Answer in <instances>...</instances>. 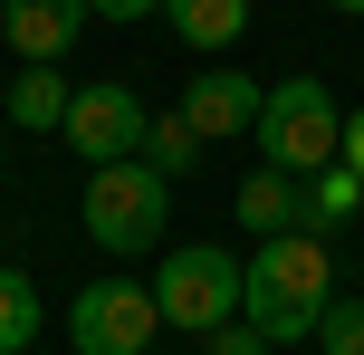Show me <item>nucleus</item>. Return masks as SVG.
Masks as SVG:
<instances>
[{"label": "nucleus", "mask_w": 364, "mask_h": 355, "mask_svg": "<svg viewBox=\"0 0 364 355\" xmlns=\"http://www.w3.org/2000/svg\"><path fill=\"white\" fill-rule=\"evenodd\" d=\"M154 327H164V307H154L144 279H96L68 298V346L77 355H154Z\"/></svg>", "instance_id": "5"}, {"label": "nucleus", "mask_w": 364, "mask_h": 355, "mask_svg": "<svg viewBox=\"0 0 364 355\" xmlns=\"http://www.w3.org/2000/svg\"><path fill=\"white\" fill-rule=\"evenodd\" d=\"M201 355H278V346L259 337L250 317H230V327H211V337H201Z\"/></svg>", "instance_id": "16"}, {"label": "nucleus", "mask_w": 364, "mask_h": 355, "mask_svg": "<svg viewBox=\"0 0 364 355\" xmlns=\"http://www.w3.org/2000/svg\"><path fill=\"white\" fill-rule=\"evenodd\" d=\"M144 125L154 106L125 87V77H87V87L68 96V154H87V164H125V154H144Z\"/></svg>", "instance_id": "6"}, {"label": "nucleus", "mask_w": 364, "mask_h": 355, "mask_svg": "<svg viewBox=\"0 0 364 355\" xmlns=\"http://www.w3.org/2000/svg\"><path fill=\"white\" fill-rule=\"evenodd\" d=\"M336 10H346V19H364V0H336Z\"/></svg>", "instance_id": "19"}, {"label": "nucleus", "mask_w": 364, "mask_h": 355, "mask_svg": "<svg viewBox=\"0 0 364 355\" xmlns=\"http://www.w3.org/2000/svg\"><path fill=\"white\" fill-rule=\"evenodd\" d=\"M87 19H96L87 0H10V10H0V38H10L19 58H48L58 68V58L87 38Z\"/></svg>", "instance_id": "8"}, {"label": "nucleus", "mask_w": 364, "mask_h": 355, "mask_svg": "<svg viewBox=\"0 0 364 355\" xmlns=\"http://www.w3.org/2000/svg\"><path fill=\"white\" fill-rule=\"evenodd\" d=\"M68 77H58L48 68V58H19V77H10V125L19 134H58V125H68Z\"/></svg>", "instance_id": "10"}, {"label": "nucleus", "mask_w": 364, "mask_h": 355, "mask_svg": "<svg viewBox=\"0 0 364 355\" xmlns=\"http://www.w3.org/2000/svg\"><path fill=\"white\" fill-rule=\"evenodd\" d=\"M29 346H38V279L0 269V355H29Z\"/></svg>", "instance_id": "14"}, {"label": "nucleus", "mask_w": 364, "mask_h": 355, "mask_svg": "<svg viewBox=\"0 0 364 355\" xmlns=\"http://www.w3.org/2000/svg\"><path fill=\"white\" fill-rule=\"evenodd\" d=\"M326 298H336L326 231H278V240H259L250 260H240V317H250L269 346H297V337H316Z\"/></svg>", "instance_id": "1"}, {"label": "nucleus", "mask_w": 364, "mask_h": 355, "mask_svg": "<svg viewBox=\"0 0 364 355\" xmlns=\"http://www.w3.org/2000/svg\"><path fill=\"white\" fill-rule=\"evenodd\" d=\"M0 10H10V0H0Z\"/></svg>", "instance_id": "20"}, {"label": "nucleus", "mask_w": 364, "mask_h": 355, "mask_svg": "<svg viewBox=\"0 0 364 355\" xmlns=\"http://www.w3.org/2000/svg\"><path fill=\"white\" fill-rule=\"evenodd\" d=\"M336 125H346V106H336L326 77H278L269 96H259V164L278 173H326L336 164Z\"/></svg>", "instance_id": "3"}, {"label": "nucleus", "mask_w": 364, "mask_h": 355, "mask_svg": "<svg viewBox=\"0 0 364 355\" xmlns=\"http://www.w3.org/2000/svg\"><path fill=\"white\" fill-rule=\"evenodd\" d=\"M164 19H173V38L182 48H240V29H250V0H164Z\"/></svg>", "instance_id": "11"}, {"label": "nucleus", "mask_w": 364, "mask_h": 355, "mask_svg": "<svg viewBox=\"0 0 364 355\" xmlns=\"http://www.w3.org/2000/svg\"><path fill=\"white\" fill-rule=\"evenodd\" d=\"M336 164H346V173H364V106L336 125Z\"/></svg>", "instance_id": "17"}, {"label": "nucleus", "mask_w": 364, "mask_h": 355, "mask_svg": "<svg viewBox=\"0 0 364 355\" xmlns=\"http://www.w3.org/2000/svg\"><path fill=\"white\" fill-rule=\"evenodd\" d=\"M87 10H96V19H115V29H134V19H154L164 0H87Z\"/></svg>", "instance_id": "18"}, {"label": "nucleus", "mask_w": 364, "mask_h": 355, "mask_svg": "<svg viewBox=\"0 0 364 355\" xmlns=\"http://www.w3.org/2000/svg\"><path fill=\"white\" fill-rule=\"evenodd\" d=\"M316 346H326V355H364V298H326Z\"/></svg>", "instance_id": "15"}, {"label": "nucleus", "mask_w": 364, "mask_h": 355, "mask_svg": "<svg viewBox=\"0 0 364 355\" xmlns=\"http://www.w3.org/2000/svg\"><path fill=\"white\" fill-rule=\"evenodd\" d=\"M355 211H364V173H346V164L307 173V231H346Z\"/></svg>", "instance_id": "12"}, {"label": "nucleus", "mask_w": 364, "mask_h": 355, "mask_svg": "<svg viewBox=\"0 0 364 355\" xmlns=\"http://www.w3.org/2000/svg\"><path fill=\"white\" fill-rule=\"evenodd\" d=\"M259 77H230V68H201L192 87H182V125L201 134V144H220V134H250L259 125Z\"/></svg>", "instance_id": "7"}, {"label": "nucleus", "mask_w": 364, "mask_h": 355, "mask_svg": "<svg viewBox=\"0 0 364 355\" xmlns=\"http://www.w3.org/2000/svg\"><path fill=\"white\" fill-rule=\"evenodd\" d=\"M87 240L106 250V260H144V250H164L173 231V183L144 164V154H125V164H87Z\"/></svg>", "instance_id": "2"}, {"label": "nucleus", "mask_w": 364, "mask_h": 355, "mask_svg": "<svg viewBox=\"0 0 364 355\" xmlns=\"http://www.w3.org/2000/svg\"><path fill=\"white\" fill-rule=\"evenodd\" d=\"M240 231H259V240H278V231H307V173H278V164H259L250 183H240Z\"/></svg>", "instance_id": "9"}, {"label": "nucleus", "mask_w": 364, "mask_h": 355, "mask_svg": "<svg viewBox=\"0 0 364 355\" xmlns=\"http://www.w3.org/2000/svg\"><path fill=\"white\" fill-rule=\"evenodd\" d=\"M201 154H211V144H201V134L182 125V106H173V115H154V125H144V164L164 173V183H182V173H201Z\"/></svg>", "instance_id": "13"}, {"label": "nucleus", "mask_w": 364, "mask_h": 355, "mask_svg": "<svg viewBox=\"0 0 364 355\" xmlns=\"http://www.w3.org/2000/svg\"><path fill=\"white\" fill-rule=\"evenodd\" d=\"M144 288H154V307H164V327H182V337H211V327L240 317V260L211 250V240L164 250V269H154Z\"/></svg>", "instance_id": "4"}]
</instances>
